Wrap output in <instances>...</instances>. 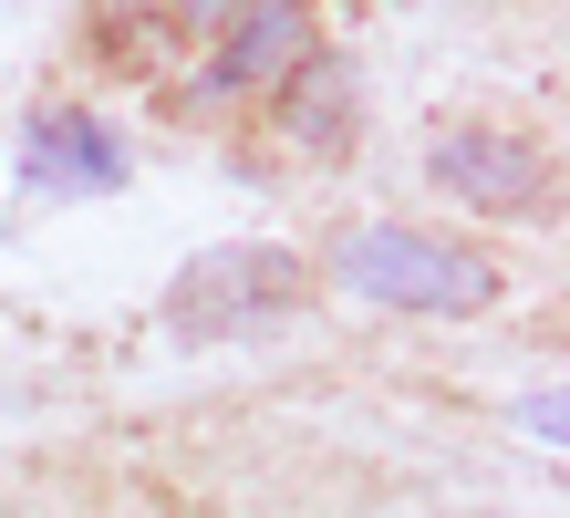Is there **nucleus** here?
Here are the masks:
<instances>
[{
    "label": "nucleus",
    "mask_w": 570,
    "mask_h": 518,
    "mask_svg": "<svg viewBox=\"0 0 570 518\" xmlns=\"http://www.w3.org/2000/svg\"><path fill=\"white\" fill-rule=\"evenodd\" d=\"M291 301H301L291 250L239 238V250H208L197 270H177V291H166V332H177V342H239L259 322H281Z\"/></svg>",
    "instance_id": "nucleus-2"
},
{
    "label": "nucleus",
    "mask_w": 570,
    "mask_h": 518,
    "mask_svg": "<svg viewBox=\"0 0 570 518\" xmlns=\"http://www.w3.org/2000/svg\"><path fill=\"white\" fill-rule=\"evenodd\" d=\"M435 177L456 197L498 207V218H519V207H540L550 166H540V146H519V135H498V125H446L435 135Z\"/></svg>",
    "instance_id": "nucleus-4"
},
{
    "label": "nucleus",
    "mask_w": 570,
    "mask_h": 518,
    "mask_svg": "<svg viewBox=\"0 0 570 518\" xmlns=\"http://www.w3.org/2000/svg\"><path fill=\"white\" fill-rule=\"evenodd\" d=\"M343 281L363 301H394V311H488L498 301V270L478 250H456L435 228H405V218L353 228L343 238Z\"/></svg>",
    "instance_id": "nucleus-1"
},
{
    "label": "nucleus",
    "mask_w": 570,
    "mask_h": 518,
    "mask_svg": "<svg viewBox=\"0 0 570 518\" xmlns=\"http://www.w3.org/2000/svg\"><path fill=\"white\" fill-rule=\"evenodd\" d=\"M519 426L540 436V446H560V384H540V394H529V404H519Z\"/></svg>",
    "instance_id": "nucleus-7"
},
{
    "label": "nucleus",
    "mask_w": 570,
    "mask_h": 518,
    "mask_svg": "<svg viewBox=\"0 0 570 518\" xmlns=\"http://www.w3.org/2000/svg\"><path fill=\"white\" fill-rule=\"evenodd\" d=\"M21 187L31 197H115L125 187V135L83 104H52V115L21 125Z\"/></svg>",
    "instance_id": "nucleus-3"
},
{
    "label": "nucleus",
    "mask_w": 570,
    "mask_h": 518,
    "mask_svg": "<svg viewBox=\"0 0 570 518\" xmlns=\"http://www.w3.org/2000/svg\"><path fill=\"white\" fill-rule=\"evenodd\" d=\"M301 52H312L301 11H239V21H228V42H218V62H208V94H249V84H281Z\"/></svg>",
    "instance_id": "nucleus-5"
},
{
    "label": "nucleus",
    "mask_w": 570,
    "mask_h": 518,
    "mask_svg": "<svg viewBox=\"0 0 570 518\" xmlns=\"http://www.w3.org/2000/svg\"><path fill=\"white\" fill-rule=\"evenodd\" d=\"M301 125H312V135H343V74H332V62H312V94H301Z\"/></svg>",
    "instance_id": "nucleus-6"
}]
</instances>
